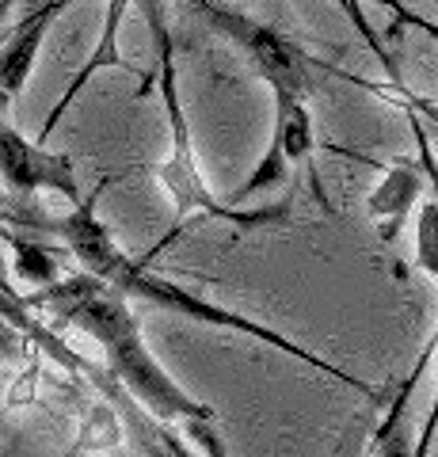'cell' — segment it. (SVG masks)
<instances>
[{
  "mask_svg": "<svg viewBox=\"0 0 438 457\" xmlns=\"http://www.w3.org/2000/svg\"><path fill=\"white\" fill-rule=\"evenodd\" d=\"M191 8L199 12L218 35H225L233 46L244 50V57L256 65V73L267 80L271 92L309 96V88H313V69H324V73H335V77L351 80L343 69L320 62V57H313L293 38H286L282 31H275V27L252 20V16H244V12H236L229 4H221V0H191Z\"/></svg>",
  "mask_w": 438,
  "mask_h": 457,
  "instance_id": "cell-4",
  "label": "cell"
},
{
  "mask_svg": "<svg viewBox=\"0 0 438 457\" xmlns=\"http://www.w3.org/2000/svg\"><path fill=\"white\" fill-rule=\"evenodd\" d=\"M100 191H103V183L88 198H80L65 218L46 221V228H54V233L65 240L69 252L77 255L80 267L88 270V275L103 278L107 286H115V290L126 294V297H141V302H149L157 309L176 312V317H183V320L221 328V332H240V336L263 343V347L282 351L286 359L305 362L309 370H317V374H324V378L347 385V389H355L359 396L370 400V404H385V393L374 389L370 381H362L359 374H347L343 366H335V362L324 359V354L302 347L298 339L275 332L271 324L252 320V317H244V312H236V309H225V305L210 302V297L194 294V290H187V286H179V282L164 278V275H153L145 260H130V255L115 245V237H111V228L100 221V213H95V198H100Z\"/></svg>",
  "mask_w": 438,
  "mask_h": 457,
  "instance_id": "cell-1",
  "label": "cell"
},
{
  "mask_svg": "<svg viewBox=\"0 0 438 457\" xmlns=\"http://www.w3.org/2000/svg\"><path fill=\"white\" fill-rule=\"evenodd\" d=\"M31 305L50 309L58 320L88 332L107 354V366L126 389H130L145 411H153L157 420H187V423H214L218 408L206 404V400L191 396L183 385L168 374L157 362V354L145 347V336H141V324L130 312L126 294H119L115 286H107L95 275H73L62 282L42 286L38 294L27 297Z\"/></svg>",
  "mask_w": 438,
  "mask_h": 457,
  "instance_id": "cell-2",
  "label": "cell"
},
{
  "mask_svg": "<svg viewBox=\"0 0 438 457\" xmlns=\"http://www.w3.org/2000/svg\"><path fill=\"white\" fill-rule=\"evenodd\" d=\"M416 267L438 282V206H434V198H419V213H416Z\"/></svg>",
  "mask_w": 438,
  "mask_h": 457,
  "instance_id": "cell-11",
  "label": "cell"
},
{
  "mask_svg": "<svg viewBox=\"0 0 438 457\" xmlns=\"http://www.w3.org/2000/svg\"><path fill=\"white\" fill-rule=\"evenodd\" d=\"M69 4H77V0H46V4L35 8L31 16L12 31V38L4 46H0V114H4L12 99L23 92V84L31 77L38 50H42V42H46L54 20H58Z\"/></svg>",
  "mask_w": 438,
  "mask_h": 457,
  "instance_id": "cell-7",
  "label": "cell"
},
{
  "mask_svg": "<svg viewBox=\"0 0 438 457\" xmlns=\"http://www.w3.org/2000/svg\"><path fill=\"white\" fill-rule=\"evenodd\" d=\"M8 245L16 248V267H20V275L27 282H38V286L58 282V263H54V255L46 248H38L23 237H12V233H8Z\"/></svg>",
  "mask_w": 438,
  "mask_h": 457,
  "instance_id": "cell-12",
  "label": "cell"
},
{
  "mask_svg": "<svg viewBox=\"0 0 438 457\" xmlns=\"http://www.w3.org/2000/svg\"><path fill=\"white\" fill-rule=\"evenodd\" d=\"M370 92L381 96V99H401V104H408V107L419 114V122H431V130L438 134V99L434 96H416L404 80L389 84V88H385V84H370Z\"/></svg>",
  "mask_w": 438,
  "mask_h": 457,
  "instance_id": "cell-13",
  "label": "cell"
},
{
  "mask_svg": "<svg viewBox=\"0 0 438 457\" xmlns=\"http://www.w3.org/2000/svg\"><path fill=\"white\" fill-rule=\"evenodd\" d=\"M8 4H16V0H0V16H4V12H8Z\"/></svg>",
  "mask_w": 438,
  "mask_h": 457,
  "instance_id": "cell-16",
  "label": "cell"
},
{
  "mask_svg": "<svg viewBox=\"0 0 438 457\" xmlns=\"http://www.w3.org/2000/svg\"><path fill=\"white\" fill-rule=\"evenodd\" d=\"M423 168L419 161H408V156H397L393 168L385 171V179L377 183L366 198V210H370V218L377 221V237L381 245H393V240L401 237V228L408 225V213L416 210L419 195H423Z\"/></svg>",
  "mask_w": 438,
  "mask_h": 457,
  "instance_id": "cell-8",
  "label": "cell"
},
{
  "mask_svg": "<svg viewBox=\"0 0 438 457\" xmlns=\"http://www.w3.org/2000/svg\"><path fill=\"white\" fill-rule=\"evenodd\" d=\"M377 4H385L393 12V35H397L401 27H416V31H423L431 42H438V23L427 20V16H419V12H412L404 0H377Z\"/></svg>",
  "mask_w": 438,
  "mask_h": 457,
  "instance_id": "cell-14",
  "label": "cell"
},
{
  "mask_svg": "<svg viewBox=\"0 0 438 457\" xmlns=\"http://www.w3.org/2000/svg\"><path fill=\"white\" fill-rule=\"evenodd\" d=\"M271 96H275V134H271V145H267V153L260 156V164L252 168V176L229 195L233 206H240V203H248V198L278 187V183L290 176L293 164H309V161H313L317 130H313V114H309V107H305V96H293V92H271Z\"/></svg>",
  "mask_w": 438,
  "mask_h": 457,
  "instance_id": "cell-5",
  "label": "cell"
},
{
  "mask_svg": "<svg viewBox=\"0 0 438 457\" xmlns=\"http://www.w3.org/2000/svg\"><path fill=\"white\" fill-rule=\"evenodd\" d=\"M434 354V336L427 343V351L419 354L416 370L401 381V389L393 393L389 408H385V420H381L377 435H374V446H370V457H416V435H412V393H416V381L423 374V366L431 362Z\"/></svg>",
  "mask_w": 438,
  "mask_h": 457,
  "instance_id": "cell-10",
  "label": "cell"
},
{
  "mask_svg": "<svg viewBox=\"0 0 438 457\" xmlns=\"http://www.w3.org/2000/svg\"><path fill=\"white\" fill-rule=\"evenodd\" d=\"M0 179L8 183L12 195L31 198L35 191H54L80 203V183H77V164L65 153H50L38 141H27L16 126H8L0 119Z\"/></svg>",
  "mask_w": 438,
  "mask_h": 457,
  "instance_id": "cell-6",
  "label": "cell"
},
{
  "mask_svg": "<svg viewBox=\"0 0 438 457\" xmlns=\"http://www.w3.org/2000/svg\"><path fill=\"white\" fill-rule=\"evenodd\" d=\"M145 20H149L153 42H157V84H161L164 119H168V137H172L168 161H161L153 171H157V179H161V187L168 191V198L176 203V228L145 255V263L157 260L172 240H179L183 233H187L191 218L225 221V225L240 228V233L293 221V203H271V206L244 210V206H233L229 198H218L214 191H210V183L202 179V168H199V161H194L191 122H187V111H183V92H179V73H176V42H172V31H168L164 12H161L157 0H145Z\"/></svg>",
  "mask_w": 438,
  "mask_h": 457,
  "instance_id": "cell-3",
  "label": "cell"
},
{
  "mask_svg": "<svg viewBox=\"0 0 438 457\" xmlns=\"http://www.w3.org/2000/svg\"><path fill=\"white\" fill-rule=\"evenodd\" d=\"M126 8H130V0H107V12H103V31H100V38H95V46H92V54H88V62H84L77 73H73V80H69V88L62 92V99H58V107H54L50 114H46V122H42V130H38V145L46 141L54 130H58V122L65 119V111L73 107V99L88 88V80L100 73V69H130L134 77H141L137 69L126 62V57L119 54V27H122V20H126Z\"/></svg>",
  "mask_w": 438,
  "mask_h": 457,
  "instance_id": "cell-9",
  "label": "cell"
},
{
  "mask_svg": "<svg viewBox=\"0 0 438 457\" xmlns=\"http://www.w3.org/2000/svg\"><path fill=\"white\" fill-rule=\"evenodd\" d=\"M16 347H20V343H16V332H12V328H8L4 320H0V359L16 354Z\"/></svg>",
  "mask_w": 438,
  "mask_h": 457,
  "instance_id": "cell-15",
  "label": "cell"
}]
</instances>
